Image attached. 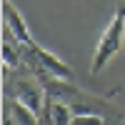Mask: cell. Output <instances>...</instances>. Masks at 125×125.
<instances>
[{"mask_svg": "<svg viewBox=\"0 0 125 125\" xmlns=\"http://www.w3.org/2000/svg\"><path fill=\"white\" fill-rule=\"evenodd\" d=\"M43 118L50 125H73V120H75V110H73V105L65 103V100L48 98V105H45Z\"/></svg>", "mask_w": 125, "mask_h": 125, "instance_id": "obj_4", "label": "cell"}, {"mask_svg": "<svg viewBox=\"0 0 125 125\" xmlns=\"http://www.w3.org/2000/svg\"><path fill=\"white\" fill-rule=\"evenodd\" d=\"M123 45H125V18L120 13H115L113 20L108 23V28L103 30L98 45H95L93 62H90V73H93V75H98L100 70H105L108 62L118 53H123Z\"/></svg>", "mask_w": 125, "mask_h": 125, "instance_id": "obj_1", "label": "cell"}, {"mask_svg": "<svg viewBox=\"0 0 125 125\" xmlns=\"http://www.w3.org/2000/svg\"><path fill=\"white\" fill-rule=\"evenodd\" d=\"M3 13H5V28L13 33V38H15L23 48H33L35 40H33V33H30V28H28V23H25L23 13H20L10 0L3 3Z\"/></svg>", "mask_w": 125, "mask_h": 125, "instance_id": "obj_3", "label": "cell"}, {"mask_svg": "<svg viewBox=\"0 0 125 125\" xmlns=\"http://www.w3.org/2000/svg\"><path fill=\"white\" fill-rule=\"evenodd\" d=\"M115 13H120V15L125 18V0H120V5H118V10H115Z\"/></svg>", "mask_w": 125, "mask_h": 125, "instance_id": "obj_7", "label": "cell"}, {"mask_svg": "<svg viewBox=\"0 0 125 125\" xmlns=\"http://www.w3.org/2000/svg\"><path fill=\"white\" fill-rule=\"evenodd\" d=\"M73 125H105V118L98 113H83V115H75Z\"/></svg>", "mask_w": 125, "mask_h": 125, "instance_id": "obj_6", "label": "cell"}, {"mask_svg": "<svg viewBox=\"0 0 125 125\" xmlns=\"http://www.w3.org/2000/svg\"><path fill=\"white\" fill-rule=\"evenodd\" d=\"M8 113H10V118H13L15 125H40V115L35 110H30L28 105H23V103H18V100H10V105H8Z\"/></svg>", "mask_w": 125, "mask_h": 125, "instance_id": "obj_5", "label": "cell"}, {"mask_svg": "<svg viewBox=\"0 0 125 125\" xmlns=\"http://www.w3.org/2000/svg\"><path fill=\"white\" fill-rule=\"evenodd\" d=\"M123 125H125V118H123Z\"/></svg>", "mask_w": 125, "mask_h": 125, "instance_id": "obj_8", "label": "cell"}, {"mask_svg": "<svg viewBox=\"0 0 125 125\" xmlns=\"http://www.w3.org/2000/svg\"><path fill=\"white\" fill-rule=\"evenodd\" d=\"M13 100L23 103L30 110H35L38 115H43L48 105V93L43 83H35L33 78H20L13 83Z\"/></svg>", "mask_w": 125, "mask_h": 125, "instance_id": "obj_2", "label": "cell"}]
</instances>
